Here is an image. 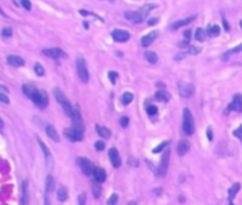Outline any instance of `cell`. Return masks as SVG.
Returning a JSON list of instances; mask_svg holds the SVG:
<instances>
[{
  "mask_svg": "<svg viewBox=\"0 0 242 205\" xmlns=\"http://www.w3.org/2000/svg\"><path fill=\"white\" fill-rule=\"evenodd\" d=\"M155 7H157V4H147V6H144L142 9H140V10H137V11H125V13H124V17H125L127 20H133L134 23H141L142 20L147 17L148 11L155 9Z\"/></svg>",
  "mask_w": 242,
  "mask_h": 205,
  "instance_id": "6da1fadb",
  "label": "cell"
},
{
  "mask_svg": "<svg viewBox=\"0 0 242 205\" xmlns=\"http://www.w3.org/2000/svg\"><path fill=\"white\" fill-rule=\"evenodd\" d=\"M53 91H54V97H56V100L59 101V104L61 105V108L64 110V114H66V116H68V117H71V116H73V111H74V108L71 107L70 101H68L67 97L64 96V93H63V91H61L60 88H57V87H56L54 90H53Z\"/></svg>",
  "mask_w": 242,
  "mask_h": 205,
  "instance_id": "7a4b0ae2",
  "label": "cell"
},
{
  "mask_svg": "<svg viewBox=\"0 0 242 205\" xmlns=\"http://www.w3.org/2000/svg\"><path fill=\"white\" fill-rule=\"evenodd\" d=\"M183 130L187 135H192L195 131V123H194V117L190 108H184L183 111Z\"/></svg>",
  "mask_w": 242,
  "mask_h": 205,
  "instance_id": "3957f363",
  "label": "cell"
},
{
  "mask_svg": "<svg viewBox=\"0 0 242 205\" xmlns=\"http://www.w3.org/2000/svg\"><path fill=\"white\" fill-rule=\"evenodd\" d=\"M76 67H77L78 78H80L83 83H88L90 73H88V68H87V63H86V60H84V57H81V56L77 57V60H76Z\"/></svg>",
  "mask_w": 242,
  "mask_h": 205,
  "instance_id": "277c9868",
  "label": "cell"
},
{
  "mask_svg": "<svg viewBox=\"0 0 242 205\" xmlns=\"http://www.w3.org/2000/svg\"><path fill=\"white\" fill-rule=\"evenodd\" d=\"M30 100L33 101L34 105L39 108H46L48 104V97L43 90H36L33 93V96L30 97Z\"/></svg>",
  "mask_w": 242,
  "mask_h": 205,
  "instance_id": "5b68a950",
  "label": "cell"
},
{
  "mask_svg": "<svg viewBox=\"0 0 242 205\" xmlns=\"http://www.w3.org/2000/svg\"><path fill=\"white\" fill-rule=\"evenodd\" d=\"M168 165H170V150H165L162 157H161V161H160V167H158V175L164 177L168 171Z\"/></svg>",
  "mask_w": 242,
  "mask_h": 205,
  "instance_id": "8992f818",
  "label": "cell"
},
{
  "mask_svg": "<svg viewBox=\"0 0 242 205\" xmlns=\"http://www.w3.org/2000/svg\"><path fill=\"white\" fill-rule=\"evenodd\" d=\"M77 162L78 165L81 167V171L86 174V175H91V174H94V165L93 162L90 160H87V158H84V157H80V158H77Z\"/></svg>",
  "mask_w": 242,
  "mask_h": 205,
  "instance_id": "52a82bcc",
  "label": "cell"
},
{
  "mask_svg": "<svg viewBox=\"0 0 242 205\" xmlns=\"http://www.w3.org/2000/svg\"><path fill=\"white\" fill-rule=\"evenodd\" d=\"M178 90H179V94H181L183 97H191L194 94V91H195V87L187 81H179Z\"/></svg>",
  "mask_w": 242,
  "mask_h": 205,
  "instance_id": "ba28073f",
  "label": "cell"
},
{
  "mask_svg": "<svg viewBox=\"0 0 242 205\" xmlns=\"http://www.w3.org/2000/svg\"><path fill=\"white\" fill-rule=\"evenodd\" d=\"M111 37L116 41H118V43H125V41L130 40V33L123 29H116V30H113Z\"/></svg>",
  "mask_w": 242,
  "mask_h": 205,
  "instance_id": "9c48e42d",
  "label": "cell"
},
{
  "mask_svg": "<svg viewBox=\"0 0 242 205\" xmlns=\"http://www.w3.org/2000/svg\"><path fill=\"white\" fill-rule=\"evenodd\" d=\"M71 120H73V128L77 131H84V124H83V118H81V114L78 111L77 108H74L73 111V116H71Z\"/></svg>",
  "mask_w": 242,
  "mask_h": 205,
  "instance_id": "30bf717a",
  "label": "cell"
},
{
  "mask_svg": "<svg viewBox=\"0 0 242 205\" xmlns=\"http://www.w3.org/2000/svg\"><path fill=\"white\" fill-rule=\"evenodd\" d=\"M43 54L50 57V59H66L67 57V54L63 50L57 49V47H54V49H44L43 50Z\"/></svg>",
  "mask_w": 242,
  "mask_h": 205,
  "instance_id": "8fae6325",
  "label": "cell"
},
{
  "mask_svg": "<svg viewBox=\"0 0 242 205\" xmlns=\"http://www.w3.org/2000/svg\"><path fill=\"white\" fill-rule=\"evenodd\" d=\"M228 110H229V111L242 113V96L241 94H235L232 101H231V104L228 105Z\"/></svg>",
  "mask_w": 242,
  "mask_h": 205,
  "instance_id": "7c38bea8",
  "label": "cell"
},
{
  "mask_svg": "<svg viewBox=\"0 0 242 205\" xmlns=\"http://www.w3.org/2000/svg\"><path fill=\"white\" fill-rule=\"evenodd\" d=\"M64 135L70 140V141H81L83 140V133L77 131L74 128H66L64 130Z\"/></svg>",
  "mask_w": 242,
  "mask_h": 205,
  "instance_id": "4fadbf2b",
  "label": "cell"
},
{
  "mask_svg": "<svg viewBox=\"0 0 242 205\" xmlns=\"http://www.w3.org/2000/svg\"><path fill=\"white\" fill-rule=\"evenodd\" d=\"M108 157H110V161H111L113 167L118 168L120 165H121V157H120V153L117 151V148H110Z\"/></svg>",
  "mask_w": 242,
  "mask_h": 205,
  "instance_id": "5bb4252c",
  "label": "cell"
},
{
  "mask_svg": "<svg viewBox=\"0 0 242 205\" xmlns=\"http://www.w3.org/2000/svg\"><path fill=\"white\" fill-rule=\"evenodd\" d=\"M53 188H54V178H53V175H47V178H46V205H50L48 195L53 192Z\"/></svg>",
  "mask_w": 242,
  "mask_h": 205,
  "instance_id": "9a60e30c",
  "label": "cell"
},
{
  "mask_svg": "<svg viewBox=\"0 0 242 205\" xmlns=\"http://www.w3.org/2000/svg\"><path fill=\"white\" fill-rule=\"evenodd\" d=\"M157 36H158L157 31H151V33L142 36V37H141V46H142V47H148V46H151L154 43V40L157 39Z\"/></svg>",
  "mask_w": 242,
  "mask_h": 205,
  "instance_id": "2e32d148",
  "label": "cell"
},
{
  "mask_svg": "<svg viewBox=\"0 0 242 205\" xmlns=\"http://www.w3.org/2000/svg\"><path fill=\"white\" fill-rule=\"evenodd\" d=\"M194 20H195V16H190V17H187V19L177 20V22H174L171 24V29L172 30H178V29H181V27H184V26H187V24L192 23Z\"/></svg>",
  "mask_w": 242,
  "mask_h": 205,
  "instance_id": "e0dca14e",
  "label": "cell"
},
{
  "mask_svg": "<svg viewBox=\"0 0 242 205\" xmlns=\"http://www.w3.org/2000/svg\"><path fill=\"white\" fill-rule=\"evenodd\" d=\"M7 63L10 64V66H14V67H22V66H24V60L20 56L10 54V56H7Z\"/></svg>",
  "mask_w": 242,
  "mask_h": 205,
  "instance_id": "ac0fdd59",
  "label": "cell"
},
{
  "mask_svg": "<svg viewBox=\"0 0 242 205\" xmlns=\"http://www.w3.org/2000/svg\"><path fill=\"white\" fill-rule=\"evenodd\" d=\"M46 134H47V137L50 138V140H53V141H56V142L60 141L59 133H57V130L53 127V125H47V127H46Z\"/></svg>",
  "mask_w": 242,
  "mask_h": 205,
  "instance_id": "d6986e66",
  "label": "cell"
},
{
  "mask_svg": "<svg viewBox=\"0 0 242 205\" xmlns=\"http://www.w3.org/2000/svg\"><path fill=\"white\" fill-rule=\"evenodd\" d=\"M190 142L187 141V140H183V141L178 142V148H177V153H178L179 157L185 155L187 153H188V150H190Z\"/></svg>",
  "mask_w": 242,
  "mask_h": 205,
  "instance_id": "ffe728a7",
  "label": "cell"
},
{
  "mask_svg": "<svg viewBox=\"0 0 242 205\" xmlns=\"http://www.w3.org/2000/svg\"><path fill=\"white\" fill-rule=\"evenodd\" d=\"M155 98L158 101H161V103H168L170 98H171V96H170V93L165 91V90H158L155 93Z\"/></svg>",
  "mask_w": 242,
  "mask_h": 205,
  "instance_id": "44dd1931",
  "label": "cell"
},
{
  "mask_svg": "<svg viewBox=\"0 0 242 205\" xmlns=\"http://www.w3.org/2000/svg\"><path fill=\"white\" fill-rule=\"evenodd\" d=\"M241 51H242V43L224 53V54H222V60H228V57H231V56H234V54H236V53H241Z\"/></svg>",
  "mask_w": 242,
  "mask_h": 205,
  "instance_id": "7402d4cb",
  "label": "cell"
},
{
  "mask_svg": "<svg viewBox=\"0 0 242 205\" xmlns=\"http://www.w3.org/2000/svg\"><path fill=\"white\" fill-rule=\"evenodd\" d=\"M93 175H94V178H96V181H97V182H104V181H105V177H107V175H105V171H104V170H103V168H96V170H94V174H93Z\"/></svg>",
  "mask_w": 242,
  "mask_h": 205,
  "instance_id": "603a6c76",
  "label": "cell"
},
{
  "mask_svg": "<svg viewBox=\"0 0 242 205\" xmlns=\"http://www.w3.org/2000/svg\"><path fill=\"white\" fill-rule=\"evenodd\" d=\"M239 188H241V184L239 182L232 184V187L229 188V191H228V199H229V202H232V199L235 198V195H236V192L239 191Z\"/></svg>",
  "mask_w": 242,
  "mask_h": 205,
  "instance_id": "cb8c5ba5",
  "label": "cell"
},
{
  "mask_svg": "<svg viewBox=\"0 0 242 205\" xmlns=\"http://www.w3.org/2000/svg\"><path fill=\"white\" fill-rule=\"evenodd\" d=\"M219 33H221V29L218 24H211V26H208L207 34H208L209 37H216V36H219Z\"/></svg>",
  "mask_w": 242,
  "mask_h": 205,
  "instance_id": "d4e9b609",
  "label": "cell"
},
{
  "mask_svg": "<svg viewBox=\"0 0 242 205\" xmlns=\"http://www.w3.org/2000/svg\"><path fill=\"white\" fill-rule=\"evenodd\" d=\"M96 130L98 133V135L103 138H110L111 137V131L108 130L107 127H103V125H96Z\"/></svg>",
  "mask_w": 242,
  "mask_h": 205,
  "instance_id": "484cf974",
  "label": "cell"
},
{
  "mask_svg": "<svg viewBox=\"0 0 242 205\" xmlns=\"http://www.w3.org/2000/svg\"><path fill=\"white\" fill-rule=\"evenodd\" d=\"M67 188H66V187L64 185H60L59 187V190H57V199H59V201H66V199H67Z\"/></svg>",
  "mask_w": 242,
  "mask_h": 205,
  "instance_id": "4316f807",
  "label": "cell"
},
{
  "mask_svg": "<svg viewBox=\"0 0 242 205\" xmlns=\"http://www.w3.org/2000/svg\"><path fill=\"white\" fill-rule=\"evenodd\" d=\"M37 141H39V144H40V147H41V151L44 153V157H46V161H47L48 164H50V161H51V154H50V150L47 148V146H46L44 142L41 141L40 138H37Z\"/></svg>",
  "mask_w": 242,
  "mask_h": 205,
  "instance_id": "83f0119b",
  "label": "cell"
},
{
  "mask_svg": "<svg viewBox=\"0 0 242 205\" xmlns=\"http://www.w3.org/2000/svg\"><path fill=\"white\" fill-rule=\"evenodd\" d=\"M0 101L4 103V104H9L10 103V98L7 96V88L4 86H0Z\"/></svg>",
  "mask_w": 242,
  "mask_h": 205,
  "instance_id": "f1b7e54d",
  "label": "cell"
},
{
  "mask_svg": "<svg viewBox=\"0 0 242 205\" xmlns=\"http://www.w3.org/2000/svg\"><path fill=\"white\" fill-rule=\"evenodd\" d=\"M194 37H195V40H198V41H204L205 39H207V31H205L204 29H201V27H198V29L195 30Z\"/></svg>",
  "mask_w": 242,
  "mask_h": 205,
  "instance_id": "f546056e",
  "label": "cell"
},
{
  "mask_svg": "<svg viewBox=\"0 0 242 205\" xmlns=\"http://www.w3.org/2000/svg\"><path fill=\"white\" fill-rule=\"evenodd\" d=\"M144 57H145V60L148 61V63H157L158 61V56H157V53H154V51H147L144 54Z\"/></svg>",
  "mask_w": 242,
  "mask_h": 205,
  "instance_id": "4dcf8cb0",
  "label": "cell"
},
{
  "mask_svg": "<svg viewBox=\"0 0 242 205\" xmlns=\"http://www.w3.org/2000/svg\"><path fill=\"white\" fill-rule=\"evenodd\" d=\"M36 90H37V88H36L34 86H31V84H24V86H23V93L26 94L29 98L33 96V93L36 91Z\"/></svg>",
  "mask_w": 242,
  "mask_h": 205,
  "instance_id": "1f68e13d",
  "label": "cell"
},
{
  "mask_svg": "<svg viewBox=\"0 0 242 205\" xmlns=\"http://www.w3.org/2000/svg\"><path fill=\"white\" fill-rule=\"evenodd\" d=\"M22 190H23V197H22V205H27V181H23V185H22Z\"/></svg>",
  "mask_w": 242,
  "mask_h": 205,
  "instance_id": "d6a6232c",
  "label": "cell"
},
{
  "mask_svg": "<svg viewBox=\"0 0 242 205\" xmlns=\"http://www.w3.org/2000/svg\"><path fill=\"white\" fill-rule=\"evenodd\" d=\"M91 188H93V194H94V198H100L101 195V185L100 182H93V185H91Z\"/></svg>",
  "mask_w": 242,
  "mask_h": 205,
  "instance_id": "836d02e7",
  "label": "cell"
},
{
  "mask_svg": "<svg viewBox=\"0 0 242 205\" xmlns=\"http://www.w3.org/2000/svg\"><path fill=\"white\" fill-rule=\"evenodd\" d=\"M145 110H147V113H148V116H157L158 114V108L155 107V105L153 104H145Z\"/></svg>",
  "mask_w": 242,
  "mask_h": 205,
  "instance_id": "e575fe53",
  "label": "cell"
},
{
  "mask_svg": "<svg viewBox=\"0 0 242 205\" xmlns=\"http://www.w3.org/2000/svg\"><path fill=\"white\" fill-rule=\"evenodd\" d=\"M168 146H170V141H164V142H161L160 146H157L153 150V153H154V154H158V153H161L162 150H167V148H165V147H168Z\"/></svg>",
  "mask_w": 242,
  "mask_h": 205,
  "instance_id": "d590c367",
  "label": "cell"
},
{
  "mask_svg": "<svg viewBox=\"0 0 242 205\" xmlns=\"http://www.w3.org/2000/svg\"><path fill=\"white\" fill-rule=\"evenodd\" d=\"M133 98H134V96L131 93H124L123 97H121V101H123V104H130L133 101Z\"/></svg>",
  "mask_w": 242,
  "mask_h": 205,
  "instance_id": "8d00e7d4",
  "label": "cell"
},
{
  "mask_svg": "<svg viewBox=\"0 0 242 205\" xmlns=\"http://www.w3.org/2000/svg\"><path fill=\"white\" fill-rule=\"evenodd\" d=\"M34 73H36L37 76H43V74H44V68H43V66H41L40 63L34 64Z\"/></svg>",
  "mask_w": 242,
  "mask_h": 205,
  "instance_id": "74e56055",
  "label": "cell"
},
{
  "mask_svg": "<svg viewBox=\"0 0 242 205\" xmlns=\"http://www.w3.org/2000/svg\"><path fill=\"white\" fill-rule=\"evenodd\" d=\"M108 78H110L111 84H116L117 80H118V74H117L116 71H110V73H108Z\"/></svg>",
  "mask_w": 242,
  "mask_h": 205,
  "instance_id": "f35d334b",
  "label": "cell"
},
{
  "mask_svg": "<svg viewBox=\"0 0 242 205\" xmlns=\"http://www.w3.org/2000/svg\"><path fill=\"white\" fill-rule=\"evenodd\" d=\"M117 202H118V195L113 194L111 197H110V199L107 201V205H117Z\"/></svg>",
  "mask_w": 242,
  "mask_h": 205,
  "instance_id": "ab89813d",
  "label": "cell"
},
{
  "mask_svg": "<svg viewBox=\"0 0 242 205\" xmlns=\"http://www.w3.org/2000/svg\"><path fill=\"white\" fill-rule=\"evenodd\" d=\"M199 51H201L199 47H194V46H190V47H188V53H190V54H198Z\"/></svg>",
  "mask_w": 242,
  "mask_h": 205,
  "instance_id": "60d3db41",
  "label": "cell"
},
{
  "mask_svg": "<svg viewBox=\"0 0 242 205\" xmlns=\"http://www.w3.org/2000/svg\"><path fill=\"white\" fill-rule=\"evenodd\" d=\"M94 147H96V150L97 151H103L104 150V141H97L96 144H94Z\"/></svg>",
  "mask_w": 242,
  "mask_h": 205,
  "instance_id": "b9f144b4",
  "label": "cell"
},
{
  "mask_svg": "<svg viewBox=\"0 0 242 205\" xmlns=\"http://www.w3.org/2000/svg\"><path fill=\"white\" fill-rule=\"evenodd\" d=\"M78 205H86V194L84 192L78 195Z\"/></svg>",
  "mask_w": 242,
  "mask_h": 205,
  "instance_id": "7bdbcfd3",
  "label": "cell"
},
{
  "mask_svg": "<svg viewBox=\"0 0 242 205\" xmlns=\"http://www.w3.org/2000/svg\"><path fill=\"white\" fill-rule=\"evenodd\" d=\"M11 33H13L11 27H4V29H3V36H4V37H10Z\"/></svg>",
  "mask_w": 242,
  "mask_h": 205,
  "instance_id": "ee69618b",
  "label": "cell"
},
{
  "mask_svg": "<svg viewBox=\"0 0 242 205\" xmlns=\"http://www.w3.org/2000/svg\"><path fill=\"white\" fill-rule=\"evenodd\" d=\"M128 121H130V120L127 118V117H121V118H120V124H121V127L125 128L127 125H128Z\"/></svg>",
  "mask_w": 242,
  "mask_h": 205,
  "instance_id": "f6af8a7d",
  "label": "cell"
},
{
  "mask_svg": "<svg viewBox=\"0 0 242 205\" xmlns=\"http://www.w3.org/2000/svg\"><path fill=\"white\" fill-rule=\"evenodd\" d=\"M23 4V7L26 9V10H30L31 9V3H30V0H20Z\"/></svg>",
  "mask_w": 242,
  "mask_h": 205,
  "instance_id": "bcb514c9",
  "label": "cell"
},
{
  "mask_svg": "<svg viewBox=\"0 0 242 205\" xmlns=\"http://www.w3.org/2000/svg\"><path fill=\"white\" fill-rule=\"evenodd\" d=\"M222 24H224V29H225V31H229V24H228L227 19L222 16Z\"/></svg>",
  "mask_w": 242,
  "mask_h": 205,
  "instance_id": "7dc6e473",
  "label": "cell"
},
{
  "mask_svg": "<svg viewBox=\"0 0 242 205\" xmlns=\"http://www.w3.org/2000/svg\"><path fill=\"white\" fill-rule=\"evenodd\" d=\"M157 23H158V19H157V17H154V19H148V24H150V26H155Z\"/></svg>",
  "mask_w": 242,
  "mask_h": 205,
  "instance_id": "c3c4849f",
  "label": "cell"
},
{
  "mask_svg": "<svg viewBox=\"0 0 242 205\" xmlns=\"http://www.w3.org/2000/svg\"><path fill=\"white\" fill-rule=\"evenodd\" d=\"M241 134H242V124H241V127H239L238 130H235V131H234V135H236V137H239Z\"/></svg>",
  "mask_w": 242,
  "mask_h": 205,
  "instance_id": "681fc988",
  "label": "cell"
},
{
  "mask_svg": "<svg viewBox=\"0 0 242 205\" xmlns=\"http://www.w3.org/2000/svg\"><path fill=\"white\" fill-rule=\"evenodd\" d=\"M212 130H211V128H208V140L209 141H212Z\"/></svg>",
  "mask_w": 242,
  "mask_h": 205,
  "instance_id": "f907efd6",
  "label": "cell"
},
{
  "mask_svg": "<svg viewBox=\"0 0 242 205\" xmlns=\"http://www.w3.org/2000/svg\"><path fill=\"white\" fill-rule=\"evenodd\" d=\"M128 162H130L131 165H134V167H137V165H138V162H137V161H134V158H130V161H128Z\"/></svg>",
  "mask_w": 242,
  "mask_h": 205,
  "instance_id": "816d5d0a",
  "label": "cell"
},
{
  "mask_svg": "<svg viewBox=\"0 0 242 205\" xmlns=\"http://www.w3.org/2000/svg\"><path fill=\"white\" fill-rule=\"evenodd\" d=\"M3 127H4V123H3V120L0 118V130H2V128H3Z\"/></svg>",
  "mask_w": 242,
  "mask_h": 205,
  "instance_id": "f5cc1de1",
  "label": "cell"
},
{
  "mask_svg": "<svg viewBox=\"0 0 242 205\" xmlns=\"http://www.w3.org/2000/svg\"><path fill=\"white\" fill-rule=\"evenodd\" d=\"M128 205H137V202H135V201H131V202H130V204H128Z\"/></svg>",
  "mask_w": 242,
  "mask_h": 205,
  "instance_id": "db71d44e",
  "label": "cell"
},
{
  "mask_svg": "<svg viewBox=\"0 0 242 205\" xmlns=\"http://www.w3.org/2000/svg\"><path fill=\"white\" fill-rule=\"evenodd\" d=\"M0 14H2V16H4V11L2 10V7H0Z\"/></svg>",
  "mask_w": 242,
  "mask_h": 205,
  "instance_id": "11a10c76",
  "label": "cell"
},
{
  "mask_svg": "<svg viewBox=\"0 0 242 205\" xmlns=\"http://www.w3.org/2000/svg\"><path fill=\"white\" fill-rule=\"evenodd\" d=\"M239 26H241V29H242V20H241V22H239Z\"/></svg>",
  "mask_w": 242,
  "mask_h": 205,
  "instance_id": "9f6ffc18",
  "label": "cell"
}]
</instances>
